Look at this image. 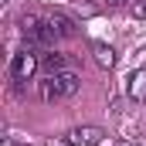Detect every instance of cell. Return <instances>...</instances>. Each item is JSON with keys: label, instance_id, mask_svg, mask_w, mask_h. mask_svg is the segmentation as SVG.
<instances>
[{"label": "cell", "instance_id": "cell-3", "mask_svg": "<svg viewBox=\"0 0 146 146\" xmlns=\"http://www.w3.org/2000/svg\"><path fill=\"white\" fill-rule=\"evenodd\" d=\"M68 143L72 146H102L106 143V133L99 126H75L68 133Z\"/></svg>", "mask_w": 146, "mask_h": 146}, {"label": "cell", "instance_id": "cell-10", "mask_svg": "<svg viewBox=\"0 0 146 146\" xmlns=\"http://www.w3.org/2000/svg\"><path fill=\"white\" fill-rule=\"evenodd\" d=\"M99 3H102V7H122L126 0H99Z\"/></svg>", "mask_w": 146, "mask_h": 146}, {"label": "cell", "instance_id": "cell-12", "mask_svg": "<svg viewBox=\"0 0 146 146\" xmlns=\"http://www.w3.org/2000/svg\"><path fill=\"white\" fill-rule=\"evenodd\" d=\"M48 146H72V143H68V139H51Z\"/></svg>", "mask_w": 146, "mask_h": 146}, {"label": "cell", "instance_id": "cell-5", "mask_svg": "<svg viewBox=\"0 0 146 146\" xmlns=\"http://www.w3.org/2000/svg\"><path fill=\"white\" fill-rule=\"evenodd\" d=\"M92 58H95V65H99L102 72H112V68H115V48L102 44V41L92 44Z\"/></svg>", "mask_w": 146, "mask_h": 146}, {"label": "cell", "instance_id": "cell-9", "mask_svg": "<svg viewBox=\"0 0 146 146\" xmlns=\"http://www.w3.org/2000/svg\"><path fill=\"white\" fill-rule=\"evenodd\" d=\"M129 14H133L136 21H146V0H136V3L129 7Z\"/></svg>", "mask_w": 146, "mask_h": 146}, {"label": "cell", "instance_id": "cell-8", "mask_svg": "<svg viewBox=\"0 0 146 146\" xmlns=\"http://www.w3.org/2000/svg\"><path fill=\"white\" fill-rule=\"evenodd\" d=\"M41 68H44L48 75L65 72V54H58V51H48V54H41Z\"/></svg>", "mask_w": 146, "mask_h": 146}, {"label": "cell", "instance_id": "cell-7", "mask_svg": "<svg viewBox=\"0 0 146 146\" xmlns=\"http://www.w3.org/2000/svg\"><path fill=\"white\" fill-rule=\"evenodd\" d=\"M41 27H44V21H41L37 14H24V17H21V34L27 37V44L37 37V31H41Z\"/></svg>", "mask_w": 146, "mask_h": 146}, {"label": "cell", "instance_id": "cell-6", "mask_svg": "<svg viewBox=\"0 0 146 146\" xmlns=\"http://www.w3.org/2000/svg\"><path fill=\"white\" fill-rule=\"evenodd\" d=\"M48 24H51V31H54L58 37H75V34H78L75 21H72V17H65V14H51Z\"/></svg>", "mask_w": 146, "mask_h": 146}, {"label": "cell", "instance_id": "cell-1", "mask_svg": "<svg viewBox=\"0 0 146 146\" xmlns=\"http://www.w3.org/2000/svg\"><path fill=\"white\" fill-rule=\"evenodd\" d=\"M82 88V78L78 72L65 68V72H54V75H44L41 82V99L44 102H58V99H72L75 92Z\"/></svg>", "mask_w": 146, "mask_h": 146}, {"label": "cell", "instance_id": "cell-11", "mask_svg": "<svg viewBox=\"0 0 146 146\" xmlns=\"http://www.w3.org/2000/svg\"><path fill=\"white\" fill-rule=\"evenodd\" d=\"M102 146H139V143H129V139H122V143H102Z\"/></svg>", "mask_w": 146, "mask_h": 146}, {"label": "cell", "instance_id": "cell-13", "mask_svg": "<svg viewBox=\"0 0 146 146\" xmlns=\"http://www.w3.org/2000/svg\"><path fill=\"white\" fill-rule=\"evenodd\" d=\"M0 3H7V0H0Z\"/></svg>", "mask_w": 146, "mask_h": 146}, {"label": "cell", "instance_id": "cell-2", "mask_svg": "<svg viewBox=\"0 0 146 146\" xmlns=\"http://www.w3.org/2000/svg\"><path fill=\"white\" fill-rule=\"evenodd\" d=\"M37 68H41V58H37L31 48H21V51L10 58V75H14L17 82H31Z\"/></svg>", "mask_w": 146, "mask_h": 146}, {"label": "cell", "instance_id": "cell-4", "mask_svg": "<svg viewBox=\"0 0 146 146\" xmlns=\"http://www.w3.org/2000/svg\"><path fill=\"white\" fill-rule=\"evenodd\" d=\"M126 95L133 102H146V65L136 68V72H129V78H126Z\"/></svg>", "mask_w": 146, "mask_h": 146}]
</instances>
